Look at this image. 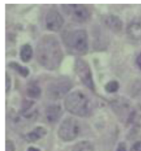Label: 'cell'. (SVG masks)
Wrapping results in <instances>:
<instances>
[{"instance_id": "1", "label": "cell", "mask_w": 141, "mask_h": 151, "mask_svg": "<svg viewBox=\"0 0 141 151\" xmlns=\"http://www.w3.org/2000/svg\"><path fill=\"white\" fill-rule=\"evenodd\" d=\"M37 61L47 70H55L60 65L63 52L60 42L52 35H45L40 38L36 45Z\"/></svg>"}, {"instance_id": "2", "label": "cell", "mask_w": 141, "mask_h": 151, "mask_svg": "<svg viewBox=\"0 0 141 151\" xmlns=\"http://www.w3.org/2000/svg\"><path fill=\"white\" fill-rule=\"evenodd\" d=\"M65 107L72 114L85 116L90 111V101L83 92L75 91L65 98Z\"/></svg>"}, {"instance_id": "3", "label": "cell", "mask_w": 141, "mask_h": 151, "mask_svg": "<svg viewBox=\"0 0 141 151\" xmlns=\"http://www.w3.org/2000/svg\"><path fill=\"white\" fill-rule=\"evenodd\" d=\"M65 45L69 51L77 55H83L88 50L87 32L83 29H77L66 32L63 37Z\"/></svg>"}, {"instance_id": "4", "label": "cell", "mask_w": 141, "mask_h": 151, "mask_svg": "<svg viewBox=\"0 0 141 151\" xmlns=\"http://www.w3.org/2000/svg\"><path fill=\"white\" fill-rule=\"evenodd\" d=\"M32 102H27V104L23 105V108L21 112L12 114L9 116V123L14 128H24L30 126L35 122L37 116L36 110H32Z\"/></svg>"}, {"instance_id": "5", "label": "cell", "mask_w": 141, "mask_h": 151, "mask_svg": "<svg viewBox=\"0 0 141 151\" xmlns=\"http://www.w3.org/2000/svg\"><path fill=\"white\" fill-rule=\"evenodd\" d=\"M72 88V82L67 78H59L50 83L46 88V95L50 99L58 100L64 98Z\"/></svg>"}, {"instance_id": "6", "label": "cell", "mask_w": 141, "mask_h": 151, "mask_svg": "<svg viewBox=\"0 0 141 151\" xmlns=\"http://www.w3.org/2000/svg\"><path fill=\"white\" fill-rule=\"evenodd\" d=\"M112 106L114 111L124 122H132L135 119L136 110L134 109L128 100L122 98H117L112 102Z\"/></svg>"}, {"instance_id": "7", "label": "cell", "mask_w": 141, "mask_h": 151, "mask_svg": "<svg viewBox=\"0 0 141 151\" xmlns=\"http://www.w3.org/2000/svg\"><path fill=\"white\" fill-rule=\"evenodd\" d=\"M80 124L75 118L69 117L65 119L60 126L58 135L65 141H71L76 139L80 133Z\"/></svg>"}, {"instance_id": "8", "label": "cell", "mask_w": 141, "mask_h": 151, "mask_svg": "<svg viewBox=\"0 0 141 151\" xmlns=\"http://www.w3.org/2000/svg\"><path fill=\"white\" fill-rule=\"evenodd\" d=\"M62 8L70 19L79 23L88 21L91 16L88 9L81 4H64Z\"/></svg>"}, {"instance_id": "9", "label": "cell", "mask_w": 141, "mask_h": 151, "mask_svg": "<svg viewBox=\"0 0 141 151\" xmlns=\"http://www.w3.org/2000/svg\"><path fill=\"white\" fill-rule=\"evenodd\" d=\"M75 72L79 77L81 81L88 88L94 90V83L93 80V75L91 73L90 67L88 63L81 59H78L75 62Z\"/></svg>"}, {"instance_id": "10", "label": "cell", "mask_w": 141, "mask_h": 151, "mask_svg": "<svg viewBox=\"0 0 141 151\" xmlns=\"http://www.w3.org/2000/svg\"><path fill=\"white\" fill-rule=\"evenodd\" d=\"M45 24H46V27L49 30L53 31V32H57L60 30L62 27V26L64 24V19L60 15V13L57 10L51 9L46 14Z\"/></svg>"}, {"instance_id": "11", "label": "cell", "mask_w": 141, "mask_h": 151, "mask_svg": "<svg viewBox=\"0 0 141 151\" xmlns=\"http://www.w3.org/2000/svg\"><path fill=\"white\" fill-rule=\"evenodd\" d=\"M103 22L110 30H112L115 32H121L123 27V23L121 19L115 15L105 16L103 17Z\"/></svg>"}, {"instance_id": "12", "label": "cell", "mask_w": 141, "mask_h": 151, "mask_svg": "<svg viewBox=\"0 0 141 151\" xmlns=\"http://www.w3.org/2000/svg\"><path fill=\"white\" fill-rule=\"evenodd\" d=\"M63 114V111L60 106L59 105H52L50 106L45 111V116L46 120L50 123L56 122Z\"/></svg>"}, {"instance_id": "13", "label": "cell", "mask_w": 141, "mask_h": 151, "mask_svg": "<svg viewBox=\"0 0 141 151\" xmlns=\"http://www.w3.org/2000/svg\"><path fill=\"white\" fill-rule=\"evenodd\" d=\"M127 34L132 40L141 41V22L136 21L129 23L127 27Z\"/></svg>"}, {"instance_id": "14", "label": "cell", "mask_w": 141, "mask_h": 151, "mask_svg": "<svg viewBox=\"0 0 141 151\" xmlns=\"http://www.w3.org/2000/svg\"><path fill=\"white\" fill-rule=\"evenodd\" d=\"M45 135H46V130L44 127H38L25 135V139L28 142H35L36 140L41 139L42 137H44Z\"/></svg>"}, {"instance_id": "15", "label": "cell", "mask_w": 141, "mask_h": 151, "mask_svg": "<svg viewBox=\"0 0 141 151\" xmlns=\"http://www.w3.org/2000/svg\"><path fill=\"white\" fill-rule=\"evenodd\" d=\"M32 48L28 44L22 45L20 50V57L23 62H28L32 57Z\"/></svg>"}, {"instance_id": "16", "label": "cell", "mask_w": 141, "mask_h": 151, "mask_svg": "<svg viewBox=\"0 0 141 151\" xmlns=\"http://www.w3.org/2000/svg\"><path fill=\"white\" fill-rule=\"evenodd\" d=\"M72 151H94V147L91 142L84 140L76 144L73 148Z\"/></svg>"}, {"instance_id": "17", "label": "cell", "mask_w": 141, "mask_h": 151, "mask_svg": "<svg viewBox=\"0 0 141 151\" xmlns=\"http://www.w3.org/2000/svg\"><path fill=\"white\" fill-rule=\"evenodd\" d=\"M8 66H9L10 68H12V70H16L18 74H20L21 75L23 76V77H27L29 74L28 68L20 65L19 64H17L16 62H10Z\"/></svg>"}, {"instance_id": "18", "label": "cell", "mask_w": 141, "mask_h": 151, "mask_svg": "<svg viewBox=\"0 0 141 151\" xmlns=\"http://www.w3.org/2000/svg\"><path fill=\"white\" fill-rule=\"evenodd\" d=\"M27 93L30 98H37L40 95V88L36 85L29 86L27 89Z\"/></svg>"}, {"instance_id": "19", "label": "cell", "mask_w": 141, "mask_h": 151, "mask_svg": "<svg viewBox=\"0 0 141 151\" xmlns=\"http://www.w3.org/2000/svg\"><path fill=\"white\" fill-rule=\"evenodd\" d=\"M105 88L108 93H115L119 88V83H118V82L115 81V80L110 81L106 83Z\"/></svg>"}, {"instance_id": "20", "label": "cell", "mask_w": 141, "mask_h": 151, "mask_svg": "<svg viewBox=\"0 0 141 151\" xmlns=\"http://www.w3.org/2000/svg\"><path fill=\"white\" fill-rule=\"evenodd\" d=\"M6 151H15L14 145L11 140L6 141Z\"/></svg>"}, {"instance_id": "21", "label": "cell", "mask_w": 141, "mask_h": 151, "mask_svg": "<svg viewBox=\"0 0 141 151\" xmlns=\"http://www.w3.org/2000/svg\"><path fill=\"white\" fill-rule=\"evenodd\" d=\"M10 88H11V78L8 74H6V91L8 92Z\"/></svg>"}, {"instance_id": "22", "label": "cell", "mask_w": 141, "mask_h": 151, "mask_svg": "<svg viewBox=\"0 0 141 151\" xmlns=\"http://www.w3.org/2000/svg\"><path fill=\"white\" fill-rule=\"evenodd\" d=\"M130 151H141V141H139L131 147Z\"/></svg>"}, {"instance_id": "23", "label": "cell", "mask_w": 141, "mask_h": 151, "mask_svg": "<svg viewBox=\"0 0 141 151\" xmlns=\"http://www.w3.org/2000/svg\"><path fill=\"white\" fill-rule=\"evenodd\" d=\"M117 151H126V147L124 143H120L118 147H117Z\"/></svg>"}, {"instance_id": "24", "label": "cell", "mask_w": 141, "mask_h": 151, "mask_svg": "<svg viewBox=\"0 0 141 151\" xmlns=\"http://www.w3.org/2000/svg\"><path fill=\"white\" fill-rule=\"evenodd\" d=\"M136 64L139 66V68L141 70V53L136 58Z\"/></svg>"}, {"instance_id": "25", "label": "cell", "mask_w": 141, "mask_h": 151, "mask_svg": "<svg viewBox=\"0 0 141 151\" xmlns=\"http://www.w3.org/2000/svg\"><path fill=\"white\" fill-rule=\"evenodd\" d=\"M27 151H40V150H38V149H36L35 147H30Z\"/></svg>"}]
</instances>
